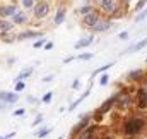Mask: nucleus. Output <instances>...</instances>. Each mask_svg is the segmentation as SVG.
I'll return each mask as SVG.
<instances>
[{
	"label": "nucleus",
	"instance_id": "1",
	"mask_svg": "<svg viewBox=\"0 0 147 139\" xmlns=\"http://www.w3.org/2000/svg\"><path fill=\"white\" fill-rule=\"evenodd\" d=\"M17 100H19L17 93H5V91H2V93H0V110H3V108L14 105Z\"/></svg>",
	"mask_w": 147,
	"mask_h": 139
},
{
	"label": "nucleus",
	"instance_id": "2",
	"mask_svg": "<svg viewBox=\"0 0 147 139\" xmlns=\"http://www.w3.org/2000/svg\"><path fill=\"white\" fill-rule=\"evenodd\" d=\"M142 127H144V120H140V119H132L130 122H127L125 132H127L128 136H134V134H137Z\"/></svg>",
	"mask_w": 147,
	"mask_h": 139
},
{
	"label": "nucleus",
	"instance_id": "3",
	"mask_svg": "<svg viewBox=\"0 0 147 139\" xmlns=\"http://www.w3.org/2000/svg\"><path fill=\"white\" fill-rule=\"evenodd\" d=\"M33 7H34V16H36L38 19L46 17L48 12H50V5H48L46 2H38V3H34Z\"/></svg>",
	"mask_w": 147,
	"mask_h": 139
},
{
	"label": "nucleus",
	"instance_id": "4",
	"mask_svg": "<svg viewBox=\"0 0 147 139\" xmlns=\"http://www.w3.org/2000/svg\"><path fill=\"white\" fill-rule=\"evenodd\" d=\"M98 19H99V14H98L96 10H92V9H91L87 14H84V24H86V26H91V28H92V26L98 22Z\"/></svg>",
	"mask_w": 147,
	"mask_h": 139
},
{
	"label": "nucleus",
	"instance_id": "5",
	"mask_svg": "<svg viewBox=\"0 0 147 139\" xmlns=\"http://www.w3.org/2000/svg\"><path fill=\"white\" fill-rule=\"evenodd\" d=\"M115 102H116V96H111L110 100H106L105 103L99 106V110H98V115H96V119L99 120V119H101V115H103V113H106V112L110 110L111 106H113V103H115Z\"/></svg>",
	"mask_w": 147,
	"mask_h": 139
},
{
	"label": "nucleus",
	"instance_id": "6",
	"mask_svg": "<svg viewBox=\"0 0 147 139\" xmlns=\"http://www.w3.org/2000/svg\"><path fill=\"white\" fill-rule=\"evenodd\" d=\"M101 10L113 14L116 10V0H101Z\"/></svg>",
	"mask_w": 147,
	"mask_h": 139
},
{
	"label": "nucleus",
	"instance_id": "7",
	"mask_svg": "<svg viewBox=\"0 0 147 139\" xmlns=\"http://www.w3.org/2000/svg\"><path fill=\"white\" fill-rule=\"evenodd\" d=\"M115 103H118V106H120L121 110H125L127 106H130L132 100H130L128 95H116V102H115Z\"/></svg>",
	"mask_w": 147,
	"mask_h": 139
},
{
	"label": "nucleus",
	"instance_id": "8",
	"mask_svg": "<svg viewBox=\"0 0 147 139\" xmlns=\"http://www.w3.org/2000/svg\"><path fill=\"white\" fill-rule=\"evenodd\" d=\"M110 28H111V21H99V19H98V22L92 26L94 31H108Z\"/></svg>",
	"mask_w": 147,
	"mask_h": 139
},
{
	"label": "nucleus",
	"instance_id": "9",
	"mask_svg": "<svg viewBox=\"0 0 147 139\" xmlns=\"http://www.w3.org/2000/svg\"><path fill=\"white\" fill-rule=\"evenodd\" d=\"M12 17H14V22H16V24H24V22L28 21L26 14H24V12H17V10L12 14Z\"/></svg>",
	"mask_w": 147,
	"mask_h": 139
},
{
	"label": "nucleus",
	"instance_id": "10",
	"mask_svg": "<svg viewBox=\"0 0 147 139\" xmlns=\"http://www.w3.org/2000/svg\"><path fill=\"white\" fill-rule=\"evenodd\" d=\"M16 12V7L14 5H7V7H2L0 9V17H9Z\"/></svg>",
	"mask_w": 147,
	"mask_h": 139
},
{
	"label": "nucleus",
	"instance_id": "11",
	"mask_svg": "<svg viewBox=\"0 0 147 139\" xmlns=\"http://www.w3.org/2000/svg\"><path fill=\"white\" fill-rule=\"evenodd\" d=\"M139 106L140 108L147 106V89H140L139 91Z\"/></svg>",
	"mask_w": 147,
	"mask_h": 139
},
{
	"label": "nucleus",
	"instance_id": "12",
	"mask_svg": "<svg viewBox=\"0 0 147 139\" xmlns=\"http://www.w3.org/2000/svg\"><path fill=\"white\" fill-rule=\"evenodd\" d=\"M63 21H65V7H60L55 16V24H62Z\"/></svg>",
	"mask_w": 147,
	"mask_h": 139
},
{
	"label": "nucleus",
	"instance_id": "13",
	"mask_svg": "<svg viewBox=\"0 0 147 139\" xmlns=\"http://www.w3.org/2000/svg\"><path fill=\"white\" fill-rule=\"evenodd\" d=\"M94 131H96V127H87V129H84V131L80 132L79 139H91L92 134H94Z\"/></svg>",
	"mask_w": 147,
	"mask_h": 139
},
{
	"label": "nucleus",
	"instance_id": "14",
	"mask_svg": "<svg viewBox=\"0 0 147 139\" xmlns=\"http://www.w3.org/2000/svg\"><path fill=\"white\" fill-rule=\"evenodd\" d=\"M89 93H91V89H87V91H86V93H84L82 96H79V100H77L75 103H72L70 106H69V110H70V112H74V110H75V108H77L79 105H80L82 102H84V100H86V96H89Z\"/></svg>",
	"mask_w": 147,
	"mask_h": 139
},
{
	"label": "nucleus",
	"instance_id": "15",
	"mask_svg": "<svg viewBox=\"0 0 147 139\" xmlns=\"http://www.w3.org/2000/svg\"><path fill=\"white\" fill-rule=\"evenodd\" d=\"M41 36V33H36V31H26V33H21L17 35V40H26V38H38Z\"/></svg>",
	"mask_w": 147,
	"mask_h": 139
},
{
	"label": "nucleus",
	"instance_id": "16",
	"mask_svg": "<svg viewBox=\"0 0 147 139\" xmlns=\"http://www.w3.org/2000/svg\"><path fill=\"white\" fill-rule=\"evenodd\" d=\"M91 43H92V36H87V38H82L79 43H75V48H84V46H87Z\"/></svg>",
	"mask_w": 147,
	"mask_h": 139
},
{
	"label": "nucleus",
	"instance_id": "17",
	"mask_svg": "<svg viewBox=\"0 0 147 139\" xmlns=\"http://www.w3.org/2000/svg\"><path fill=\"white\" fill-rule=\"evenodd\" d=\"M12 29V22L9 21H0V33H7Z\"/></svg>",
	"mask_w": 147,
	"mask_h": 139
},
{
	"label": "nucleus",
	"instance_id": "18",
	"mask_svg": "<svg viewBox=\"0 0 147 139\" xmlns=\"http://www.w3.org/2000/svg\"><path fill=\"white\" fill-rule=\"evenodd\" d=\"M31 74H33V69H31V67H28V69H26V70H22V72H21V74H19L17 77H16V81H22V79L29 77Z\"/></svg>",
	"mask_w": 147,
	"mask_h": 139
},
{
	"label": "nucleus",
	"instance_id": "19",
	"mask_svg": "<svg viewBox=\"0 0 147 139\" xmlns=\"http://www.w3.org/2000/svg\"><path fill=\"white\" fill-rule=\"evenodd\" d=\"M144 46H147V40H142V41H139L137 45H134L130 50H127V52H139V50H142Z\"/></svg>",
	"mask_w": 147,
	"mask_h": 139
},
{
	"label": "nucleus",
	"instance_id": "20",
	"mask_svg": "<svg viewBox=\"0 0 147 139\" xmlns=\"http://www.w3.org/2000/svg\"><path fill=\"white\" fill-rule=\"evenodd\" d=\"M87 124H89V117H84V119H82V120L79 122V125H77L75 129H72V131H75V132H77V131H80V129H84V127H86Z\"/></svg>",
	"mask_w": 147,
	"mask_h": 139
},
{
	"label": "nucleus",
	"instance_id": "21",
	"mask_svg": "<svg viewBox=\"0 0 147 139\" xmlns=\"http://www.w3.org/2000/svg\"><path fill=\"white\" fill-rule=\"evenodd\" d=\"M142 76H144V70L139 69V70L130 72V74H128V79H139V77H142Z\"/></svg>",
	"mask_w": 147,
	"mask_h": 139
},
{
	"label": "nucleus",
	"instance_id": "22",
	"mask_svg": "<svg viewBox=\"0 0 147 139\" xmlns=\"http://www.w3.org/2000/svg\"><path fill=\"white\" fill-rule=\"evenodd\" d=\"M16 38L10 35V31H7V33H2V41H5V43H12Z\"/></svg>",
	"mask_w": 147,
	"mask_h": 139
},
{
	"label": "nucleus",
	"instance_id": "23",
	"mask_svg": "<svg viewBox=\"0 0 147 139\" xmlns=\"http://www.w3.org/2000/svg\"><path fill=\"white\" fill-rule=\"evenodd\" d=\"M113 64H106V65H103V67H99V69H96L94 72H92V76H98V74H101V72H106V70L110 69Z\"/></svg>",
	"mask_w": 147,
	"mask_h": 139
},
{
	"label": "nucleus",
	"instance_id": "24",
	"mask_svg": "<svg viewBox=\"0 0 147 139\" xmlns=\"http://www.w3.org/2000/svg\"><path fill=\"white\" fill-rule=\"evenodd\" d=\"M50 132H51V129H50V127H45V129H41L36 134V138H45V136H48Z\"/></svg>",
	"mask_w": 147,
	"mask_h": 139
},
{
	"label": "nucleus",
	"instance_id": "25",
	"mask_svg": "<svg viewBox=\"0 0 147 139\" xmlns=\"http://www.w3.org/2000/svg\"><path fill=\"white\" fill-rule=\"evenodd\" d=\"M51 96H53V93H51V91H48V93H46V95L41 98V102H43V103H46V105L51 103Z\"/></svg>",
	"mask_w": 147,
	"mask_h": 139
},
{
	"label": "nucleus",
	"instance_id": "26",
	"mask_svg": "<svg viewBox=\"0 0 147 139\" xmlns=\"http://www.w3.org/2000/svg\"><path fill=\"white\" fill-rule=\"evenodd\" d=\"M79 59H80V60H91V59H92V53L84 52V53H80V55H79Z\"/></svg>",
	"mask_w": 147,
	"mask_h": 139
},
{
	"label": "nucleus",
	"instance_id": "27",
	"mask_svg": "<svg viewBox=\"0 0 147 139\" xmlns=\"http://www.w3.org/2000/svg\"><path fill=\"white\" fill-rule=\"evenodd\" d=\"M24 86H26V84H24L22 81H16V93L22 91V89H24Z\"/></svg>",
	"mask_w": 147,
	"mask_h": 139
},
{
	"label": "nucleus",
	"instance_id": "28",
	"mask_svg": "<svg viewBox=\"0 0 147 139\" xmlns=\"http://www.w3.org/2000/svg\"><path fill=\"white\" fill-rule=\"evenodd\" d=\"M22 5H24L26 9H33V5H34V0H22Z\"/></svg>",
	"mask_w": 147,
	"mask_h": 139
},
{
	"label": "nucleus",
	"instance_id": "29",
	"mask_svg": "<svg viewBox=\"0 0 147 139\" xmlns=\"http://www.w3.org/2000/svg\"><path fill=\"white\" fill-rule=\"evenodd\" d=\"M146 17H147V9L142 12V14H139V16L135 17V22H140V21H142V19H146Z\"/></svg>",
	"mask_w": 147,
	"mask_h": 139
},
{
	"label": "nucleus",
	"instance_id": "30",
	"mask_svg": "<svg viewBox=\"0 0 147 139\" xmlns=\"http://www.w3.org/2000/svg\"><path fill=\"white\" fill-rule=\"evenodd\" d=\"M108 81H110V77L105 74V76H101V79H99V84H101V86H106V84H108Z\"/></svg>",
	"mask_w": 147,
	"mask_h": 139
},
{
	"label": "nucleus",
	"instance_id": "31",
	"mask_svg": "<svg viewBox=\"0 0 147 139\" xmlns=\"http://www.w3.org/2000/svg\"><path fill=\"white\" fill-rule=\"evenodd\" d=\"M43 122V115H38L36 119H34V122H33V125H39Z\"/></svg>",
	"mask_w": 147,
	"mask_h": 139
},
{
	"label": "nucleus",
	"instance_id": "32",
	"mask_svg": "<svg viewBox=\"0 0 147 139\" xmlns=\"http://www.w3.org/2000/svg\"><path fill=\"white\" fill-rule=\"evenodd\" d=\"M146 3H147V0H140V2L137 3V7H135V10H140V9H142V7L146 5Z\"/></svg>",
	"mask_w": 147,
	"mask_h": 139
},
{
	"label": "nucleus",
	"instance_id": "33",
	"mask_svg": "<svg viewBox=\"0 0 147 139\" xmlns=\"http://www.w3.org/2000/svg\"><path fill=\"white\" fill-rule=\"evenodd\" d=\"M79 88H80V81H79V79H75V81L72 82V89H79Z\"/></svg>",
	"mask_w": 147,
	"mask_h": 139
},
{
	"label": "nucleus",
	"instance_id": "34",
	"mask_svg": "<svg viewBox=\"0 0 147 139\" xmlns=\"http://www.w3.org/2000/svg\"><path fill=\"white\" fill-rule=\"evenodd\" d=\"M14 115H16V117H21V115H24V110H22V108H19V110H14Z\"/></svg>",
	"mask_w": 147,
	"mask_h": 139
},
{
	"label": "nucleus",
	"instance_id": "35",
	"mask_svg": "<svg viewBox=\"0 0 147 139\" xmlns=\"http://www.w3.org/2000/svg\"><path fill=\"white\" fill-rule=\"evenodd\" d=\"M53 79H55V76H46V77H43V82H50Z\"/></svg>",
	"mask_w": 147,
	"mask_h": 139
},
{
	"label": "nucleus",
	"instance_id": "36",
	"mask_svg": "<svg viewBox=\"0 0 147 139\" xmlns=\"http://www.w3.org/2000/svg\"><path fill=\"white\" fill-rule=\"evenodd\" d=\"M89 10H91V7H89V5H87V7H82V9H80V14H87Z\"/></svg>",
	"mask_w": 147,
	"mask_h": 139
},
{
	"label": "nucleus",
	"instance_id": "37",
	"mask_svg": "<svg viewBox=\"0 0 147 139\" xmlns=\"http://www.w3.org/2000/svg\"><path fill=\"white\" fill-rule=\"evenodd\" d=\"M43 43H45V40H39V41H36V43H34V48H39V46H43Z\"/></svg>",
	"mask_w": 147,
	"mask_h": 139
},
{
	"label": "nucleus",
	"instance_id": "38",
	"mask_svg": "<svg viewBox=\"0 0 147 139\" xmlns=\"http://www.w3.org/2000/svg\"><path fill=\"white\" fill-rule=\"evenodd\" d=\"M28 102H29V103H38V100H36V98H33V96H29V98H28Z\"/></svg>",
	"mask_w": 147,
	"mask_h": 139
},
{
	"label": "nucleus",
	"instance_id": "39",
	"mask_svg": "<svg viewBox=\"0 0 147 139\" xmlns=\"http://www.w3.org/2000/svg\"><path fill=\"white\" fill-rule=\"evenodd\" d=\"M120 38H121V40H127V38H128V33H120Z\"/></svg>",
	"mask_w": 147,
	"mask_h": 139
},
{
	"label": "nucleus",
	"instance_id": "40",
	"mask_svg": "<svg viewBox=\"0 0 147 139\" xmlns=\"http://www.w3.org/2000/svg\"><path fill=\"white\" fill-rule=\"evenodd\" d=\"M45 48H46V50H51V48H53V43H46Z\"/></svg>",
	"mask_w": 147,
	"mask_h": 139
},
{
	"label": "nucleus",
	"instance_id": "41",
	"mask_svg": "<svg viewBox=\"0 0 147 139\" xmlns=\"http://www.w3.org/2000/svg\"><path fill=\"white\" fill-rule=\"evenodd\" d=\"M0 139H7V138H5V136H0Z\"/></svg>",
	"mask_w": 147,
	"mask_h": 139
},
{
	"label": "nucleus",
	"instance_id": "42",
	"mask_svg": "<svg viewBox=\"0 0 147 139\" xmlns=\"http://www.w3.org/2000/svg\"><path fill=\"white\" fill-rule=\"evenodd\" d=\"M106 139H115V138H106Z\"/></svg>",
	"mask_w": 147,
	"mask_h": 139
},
{
	"label": "nucleus",
	"instance_id": "43",
	"mask_svg": "<svg viewBox=\"0 0 147 139\" xmlns=\"http://www.w3.org/2000/svg\"><path fill=\"white\" fill-rule=\"evenodd\" d=\"M123 2H125V3H127V2H128V0H123Z\"/></svg>",
	"mask_w": 147,
	"mask_h": 139
},
{
	"label": "nucleus",
	"instance_id": "44",
	"mask_svg": "<svg viewBox=\"0 0 147 139\" xmlns=\"http://www.w3.org/2000/svg\"><path fill=\"white\" fill-rule=\"evenodd\" d=\"M58 139H62V138H58Z\"/></svg>",
	"mask_w": 147,
	"mask_h": 139
}]
</instances>
